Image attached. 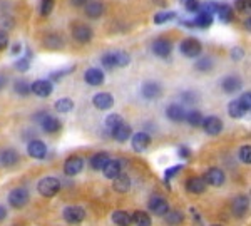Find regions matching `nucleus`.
I'll use <instances>...</instances> for the list:
<instances>
[{
	"instance_id": "22",
	"label": "nucleus",
	"mask_w": 251,
	"mask_h": 226,
	"mask_svg": "<svg viewBox=\"0 0 251 226\" xmlns=\"http://www.w3.org/2000/svg\"><path fill=\"white\" fill-rule=\"evenodd\" d=\"M19 152L15 151L14 148H5L0 151V163L3 164V166L10 168V166H15V164L19 163Z\"/></svg>"
},
{
	"instance_id": "39",
	"label": "nucleus",
	"mask_w": 251,
	"mask_h": 226,
	"mask_svg": "<svg viewBox=\"0 0 251 226\" xmlns=\"http://www.w3.org/2000/svg\"><path fill=\"white\" fill-rule=\"evenodd\" d=\"M214 67V62L211 57H201L196 60V64H194V69L200 71V72H209Z\"/></svg>"
},
{
	"instance_id": "35",
	"label": "nucleus",
	"mask_w": 251,
	"mask_h": 226,
	"mask_svg": "<svg viewBox=\"0 0 251 226\" xmlns=\"http://www.w3.org/2000/svg\"><path fill=\"white\" fill-rule=\"evenodd\" d=\"M131 218H132V225H136V226H151V216L146 211L132 213Z\"/></svg>"
},
{
	"instance_id": "19",
	"label": "nucleus",
	"mask_w": 251,
	"mask_h": 226,
	"mask_svg": "<svg viewBox=\"0 0 251 226\" xmlns=\"http://www.w3.org/2000/svg\"><path fill=\"white\" fill-rule=\"evenodd\" d=\"M84 169V159L80 156H71L64 164V173L67 176H75Z\"/></svg>"
},
{
	"instance_id": "21",
	"label": "nucleus",
	"mask_w": 251,
	"mask_h": 226,
	"mask_svg": "<svg viewBox=\"0 0 251 226\" xmlns=\"http://www.w3.org/2000/svg\"><path fill=\"white\" fill-rule=\"evenodd\" d=\"M213 20H214V15L208 14L204 10H200L196 14V17L191 19V24L193 27H198V29H208V27L213 25Z\"/></svg>"
},
{
	"instance_id": "18",
	"label": "nucleus",
	"mask_w": 251,
	"mask_h": 226,
	"mask_svg": "<svg viewBox=\"0 0 251 226\" xmlns=\"http://www.w3.org/2000/svg\"><path fill=\"white\" fill-rule=\"evenodd\" d=\"M104 79H106V75H104L102 69H99V67H91V69H87L84 72V80L92 87H97V86H100V84H104Z\"/></svg>"
},
{
	"instance_id": "30",
	"label": "nucleus",
	"mask_w": 251,
	"mask_h": 226,
	"mask_svg": "<svg viewBox=\"0 0 251 226\" xmlns=\"http://www.w3.org/2000/svg\"><path fill=\"white\" fill-rule=\"evenodd\" d=\"M203 114H201L198 109H191V111H186V123L189 124L191 127H201L203 124Z\"/></svg>"
},
{
	"instance_id": "49",
	"label": "nucleus",
	"mask_w": 251,
	"mask_h": 226,
	"mask_svg": "<svg viewBox=\"0 0 251 226\" xmlns=\"http://www.w3.org/2000/svg\"><path fill=\"white\" fill-rule=\"evenodd\" d=\"M74 69H75V67H69V69L55 71V72H52V74H50V79H52V80H59V79H62L64 75L71 74V71H74Z\"/></svg>"
},
{
	"instance_id": "43",
	"label": "nucleus",
	"mask_w": 251,
	"mask_h": 226,
	"mask_svg": "<svg viewBox=\"0 0 251 226\" xmlns=\"http://www.w3.org/2000/svg\"><path fill=\"white\" fill-rule=\"evenodd\" d=\"M54 5H55V0H40V15H42V17L50 15Z\"/></svg>"
},
{
	"instance_id": "60",
	"label": "nucleus",
	"mask_w": 251,
	"mask_h": 226,
	"mask_svg": "<svg viewBox=\"0 0 251 226\" xmlns=\"http://www.w3.org/2000/svg\"><path fill=\"white\" fill-rule=\"evenodd\" d=\"M211 226H221V225H211Z\"/></svg>"
},
{
	"instance_id": "4",
	"label": "nucleus",
	"mask_w": 251,
	"mask_h": 226,
	"mask_svg": "<svg viewBox=\"0 0 251 226\" xmlns=\"http://www.w3.org/2000/svg\"><path fill=\"white\" fill-rule=\"evenodd\" d=\"M37 189L44 198H54L60 191V181L52 176L42 177L37 184Z\"/></svg>"
},
{
	"instance_id": "25",
	"label": "nucleus",
	"mask_w": 251,
	"mask_h": 226,
	"mask_svg": "<svg viewBox=\"0 0 251 226\" xmlns=\"http://www.w3.org/2000/svg\"><path fill=\"white\" fill-rule=\"evenodd\" d=\"M111 136L117 141V143H126L127 139H131L132 129H131V126H129V124L123 123V124H119V126H117L116 129H112Z\"/></svg>"
},
{
	"instance_id": "54",
	"label": "nucleus",
	"mask_w": 251,
	"mask_h": 226,
	"mask_svg": "<svg viewBox=\"0 0 251 226\" xmlns=\"http://www.w3.org/2000/svg\"><path fill=\"white\" fill-rule=\"evenodd\" d=\"M177 154H179L181 157H189V154H191V151H189L188 146H181L179 149H177Z\"/></svg>"
},
{
	"instance_id": "48",
	"label": "nucleus",
	"mask_w": 251,
	"mask_h": 226,
	"mask_svg": "<svg viewBox=\"0 0 251 226\" xmlns=\"http://www.w3.org/2000/svg\"><path fill=\"white\" fill-rule=\"evenodd\" d=\"M234 9L238 12H248L250 10V0H234Z\"/></svg>"
},
{
	"instance_id": "6",
	"label": "nucleus",
	"mask_w": 251,
	"mask_h": 226,
	"mask_svg": "<svg viewBox=\"0 0 251 226\" xmlns=\"http://www.w3.org/2000/svg\"><path fill=\"white\" fill-rule=\"evenodd\" d=\"M29 201H30V195L25 188H15V189H12L9 195V204L15 209L24 208Z\"/></svg>"
},
{
	"instance_id": "15",
	"label": "nucleus",
	"mask_w": 251,
	"mask_h": 226,
	"mask_svg": "<svg viewBox=\"0 0 251 226\" xmlns=\"http://www.w3.org/2000/svg\"><path fill=\"white\" fill-rule=\"evenodd\" d=\"M149 211L156 216H164L169 211V204L163 196H152L149 200Z\"/></svg>"
},
{
	"instance_id": "44",
	"label": "nucleus",
	"mask_w": 251,
	"mask_h": 226,
	"mask_svg": "<svg viewBox=\"0 0 251 226\" xmlns=\"http://www.w3.org/2000/svg\"><path fill=\"white\" fill-rule=\"evenodd\" d=\"M240 159H241V163H245V164L251 163V146H250V144H245V146H241V149H240Z\"/></svg>"
},
{
	"instance_id": "32",
	"label": "nucleus",
	"mask_w": 251,
	"mask_h": 226,
	"mask_svg": "<svg viewBox=\"0 0 251 226\" xmlns=\"http://www.w3.org/2000/svg\"><path fill=\"white\" fill-rule=\"evenodd\" d=\"M112 221H114V225H117V226H131L132 225L131 213L114 211V213H112Z\"/></svg>"
},
{
	"instance_id": "2",
	"label": "nucleus",
	"mask_w": 251,
	"mask_h": 226,
	"mask_svg": "<svg viewBox=\"0 0 251 226\" xmlns=\"http://www.w3.org/2000/svg\"><path fill=\"white\" fill-rule=\"evenodd\" d=\"M34 119L37 121V123L40 124V127H42V131L47 132V134H54V132H59L60 127H62L60 121L55 118V116L47 114L46 111L37 112V114L34 116Z\"/></svg>"
},
{
	"instance_id": "47",
	"label": "nucleus",
	"mask_w": 251,
	"mask_h": 226,
	"mask_svg": "<svg viewBox=\"0 0 251 226\" xmlns=\"http://www.w3.org/2000/svg\"><path fill=\"white\" fill-rule=\"evenodd\" d=\"M240 100V104H241V107L245 109L246 112H250V109H251V92H243L241 94V98L238 99Z\"/></svg>"
},
{
	"instance_id": "40",
	"label": "nucleus",
	"mask_w": 251,
	"mask_h": 226,
	"mask_svg": "<svg viewBox=\"0 0 251 226\" xmlns=\"http://www.w3.org/2000/svg\"><path fill=\"white\" fill-rule=\"evenodd\" d=\"M124 123V119H123V116L121 114H109L107 118H106V127L109 129V131H112V129H116L119 124H123Z\"/></svg>"
},
{
	"instance_id": "41",
	"label": "nucleus",
	"mask_w": 251,
	"mask_h": 226,
	"mask_svg": "<svg viewBox=\"0 0 251 226\" xmlns=\"http://www.w3.org/2000/svg\"><path fill=\"white\" fill-rule=\"evenodd\" d=\"M181 3L184 5V9L189 14H198L201 10V2L200 0H181Z\"/></svg>"
},
{
	"instance_id": "1",
	"label": "nucleus",
	"mask_w": 251,
	"mask_h": 226,
	"mask_svg": "<svg viewBox=\"0 0 251 226\" xmlns=\"http://www.w3.org/2000/svg\"><path fill=\"white\" fill-rule=\"evenodd\" d=\"M129 62H131V57H129V54L124 50L106 52V54H102V57H100V64H102V67H106V69H121V67L129 66Z\"/></svg>"
},
{
	"instance_id": "16",
	"label": "nucleus",
	"mask_w": 251,
	"mask_h": 226,
	"mask_svg": "<svg viewBox=\"0 0 251 226\" xmlns=\"http://www.w3.org/2000/svg\"><path fill=\"white\" fill-rule=\"evenodd\" d=\"M92 104L99 111H107V109L114 106V98L109 92H97L94 98H92Z\"/></svg>"
},
{
	"instance_id": "20",
	"label": "nucleus",
	"mask_w": 251,
	"mask_h": 226,
	"mask_svg": "<svg viewBox=\"0 0 251 226\" xmlns=\"http://www.w3.org/2000/svg\"><path fill=\"white\" fill-rule=\"evenodd\" d=\"M203 179L206 184H209V186H221V184L225 183L226 176L220 168H209L208 171H206Z\"/></svg>"
},
{
	"instance_id": "52",
	"label": "nucleus",
	"mask_w": 251,
	"mask_h": 226,
	"mask_svg": "<svg viewBox=\"0 0 251 226\" xmlns=\"http://www.w3.org/2000/svg\"><path fill=\"white\" fill-rule=\"evenodd\" d=\"M243 57H245V50H243L241 47H234V49H231V59L233 60H241Z\"/></svg>"
},
{
	"instance_id": "3",
	"label": "nucleus",
	"mask_w": 251,
	"mask_h": 226,
	"mask_svg": "<svg viewBox=\"0 0 251 226\" xmlns=\"http://www.w3.org/2000/svg\"><path fill=\"white\" fill-rule=\"evenodd\" d=\"M179 52L188 59H198L203 52V44L196 37H186L184 40H181Z\"/></svg>"
},
{
	"instance_id": "57",
	"label": "nucleus",
	"mask_w": 251,
	"mask_h": 226,
	"mask_svg": "<svg viewBox=\"0 0 251 226\" xmlns=\"http://www.w3.org/2000/svg\"><path fill=\"white\" fill-rule=\"evenodd\" d=\"M20 50H22V46L17 42V44H14V47H12V54L14 55H17V54H20Z\"/></svg>"
},
{
	"instance_id": "46",
	"label": "nucleus",
	"mask_w": 251,
	"mask_h": 226,
	"mask_svg": "<svg viewBox=\"0 0 251 226\" xmlns=\"http://www.w3.org/2000/svg\"><path fill=\"white\" fill-rule=\"evenodd\" d=\"M14 67L17 71H20V72H27V71H29V67H30V60L27 57H20L19 60H15Z\"/></svg>"
},
{
	"instance_id": "58",
	"label": "nucleus",
	"mask_w": 251,
	"mask_h": 226,
	"mask_svg": "<svg viewBox=\"0 0 251 226\" xmlns=\"http://www.w3.org/2000/svg\"><path fill=\"white\" fill-rule=\"evenodd\" d=\"M7 216V211H5V208H3V206H0V221H2L3 220V218H5Z\"/></svg>"
},
{
	"instance_id": "38",
	"label": "nucleus",
	"mask_w": 251,
	"mask_h": 226,
	"mask_svg": "<svg viewBox=\"0 0 251 226\" xmlns=\"http://www.w3.org/2000/svg\"><path fill=\"white\" fill-rule=\"evenodd\" d=\"M177 14L174 10H166V12H157V14H154V19H152V22L157 24V25H161V24H166L169 22V20L176 19Z\"/></svg>"
},
{
	"instance_id": "12",
	"label": "nucleus",
	"mask_w": 251,
	"mask_h": 226,
	"mask_svg": "<svg viewBox=\"0 0 251 226\" xmlns=\"http://www.w3.org/2000/svg\"><path fill=\"white\" fill-rule=\"evenodd\" d=\"M131 146L134 149L136 152H143L146 151L149 146H151V136L148 132L141 131V132H136V134L131 136Z\"/></svg>"
},
{
	"instance_id": "17",
	"label": "nucleus",
	"mask_w": 251,
	"mask_h": 226,
	"mask_svg": "<svg viewBox=\"0 0 251 226\" xmlns=\"http://www.w3.org/2000/svg\"><path fill=\"white\" fill-rule=\"evenodd\" d=\"M27 152H29L30 157L34 159H44L47 156V146L46 143H42L40 139H32L29 144H27Z\"/></svg>"
},
{
	"instance_id": "56",
	"label": "nucleus",
	"mask_w": 251,
	"mask_h": 226,
	"mask_svg": "<svg viewBox=\"0 0 251 226\" xmlns=\"http://www.w3.org/2000/svg\"><path fill=\"white\" fill-rule=\"evenodd\" d=\"M7 82H9V79H7V75L0 72V91H2V89L7 86Z\"/></svg>"
},
{
	"instance_id": "11",
	"label": "nucleus",
	"mask_w": 251,
	"mask_h": 226,
	"mask_svg": "<svg viewBox=\"0 0 251 226\" xmlns=\"http://www.w3.org/2000/svg\"><path fill=\"white\" fill-rule=\"evenodd\" d=\"M201 127L204 129V132L208 136H218L223 131V121L218 116H208V118L203 119Z\"/></svg>"
},
{
	"instance_id": "7",
	"label": "nucleus",
	"mask_w": 251,
	"mask_h": 226,
	"mask_svg": "<svg viewBox=\"0 0 251 226\" xmlns=\"http://www.w3.org/2000/svg\"><path fill=\"white\" fill-rule=\"evenodd\" d=\"M151 49H152V54L157 55V57L168 59L169 55H171V52H173V42L169 39L159 37V39H156L154 42H152Z\"/></svg>"
},
{
	"instance_id": "5",
	"label": "nucleus",
	"mask_w": 251,
	"mask_h": 226,
	"mask_svg": "<svg viewBox=\"0 0 251 226\" xmlns=\"http://www.w3.org/2000/svg\"><path fill=\"white\" fill-rule=\"evenodd\" d=\"M141 96L146 100H156L163 96V86L156 80H146L141 86Z\"/></svg>"
},
{
	"instance_id": "10",
	"label": "nucleus",
	"mask_w": 251,
	"mask_h": 226,
	"mask_svg": "<svg viewBox=\"0 0 251 226\" xmlns=\"http://www.w3.org/2000/svg\"><path fill=\"white\" fill-rule=\"evenodd\" d=\"M62 216L69 225H79V223H82L84 218H86V211L80 206H67L62 211Z\"/></svg>"
},
{
	"instance_id": "9",
	"label": "nucleus",
	"mask_w": 251,
	"mask_h": 226,
	"mask_svg": "<svg viewBox=\"0 0 251 226\" xmlns=\"http://www.w3.org/2000/svg\"><path fill=\"white\" fill-rule=\"evenodd\" d=\"M30 92H34L37 98H49V96L54 92V86H52V80L47 79H37L30 84Z\"/></svg>"
},
{
	"instance_id": "36",
	"label": "nucleus",
	"mask_w": 251,
	"mask_h": 226,
	"mask_svg": "<svg viewBox=\"0 0 251 226\" xmlns=\"http://www.w3.org/2000/svg\"><path fill=\"white\" fill-rule=\"evenodd\" d=\"M74 109V100L69 98H60L57 102H55V111L60 112V114H67Z\"/></svg>"
},
{
	"instance_id": "42",
	"label": "nucleus",
	"mask_w": 251,
	"mask_h": 226,
	"mask_svg": "<svg viewBox=\"0 0 251 226\" xmlns=\"http://www.w3.org/2000/svg\"><path fill=\"white\" fill-rule=\"evenodd\" d=\"M166 218V223L168 225H179L183 221V213L181 211H168L164 215Z\"/></svg>"
},
{
	"instance_id": "8",
	"label": "nucleus",
	"mask_w": 251,
	"mask_h": 226,
	"mask_svg": "<svg viewBox=\"0 0 251 226\" xmlns=\"http://www.w3.org/2000/svg\"><path fill=\"white\" fill-rule=\"evenodd\" d=\"M92 35H94V32H92V29L87 24H74L72 25V37H74V40H77L79 44L91 42Z\"/></svg>"
},
{
	"instance_id": "28",
	"label": "nucleus",
	"mask_w": 251,
	"mask_h": 226,
	"mask_svg": "<svg viewBox=\"0 0 251 226\" xmlns=\"http://www.w3.org/2000/svg\"><path fill=\"white\" fill-rule=\"evenodd\" d=\"M109 159H111V157H109L107 152L100 151V152H96V154L89 159V164H91V168L96 169V171H102V168L106 166Z\"/></svg>"
},
{
	"instance_id": "37",
	"label": "nucleus",
	"mask_w": 251,
	"mask_h": 226,
	"mask_svg": "<svg viewBox=\"0 0 251 226\" xmlns=\"http://www.w3.org/2000/svg\"><path fill=\"white\" fill-rule=\"evenodd\" d=\"M14 91H15V94H19V96H22V98H25V96L30 94V84L27 82L25 79H17L14 82Z\"/></svg>"
},
{
	"instance_id": "55",
	"label": "nucleus",
	"mask_w": 251,
	"mask_h": 226,
	"mask_svg": "<svg viewBox=\"0 0 251 226\" xmlns=\"http://www.w3.org/2000/svg\"><path fill=\"white\" fill-rule=\"evenodd\" d=\"M69 2H71L72 7H84L89 2V0H69Z\"/></svg>"
},
{
	"instance_id": "50",
	"label": "nucleus",
	"mask_w": 251,
	"mask_h": 226,
	"mask_svg": "<svg viewBox=\"0 0 251 226\" xmlns=\"http://www.w3.org/2000/svg\"><path fill=\"white\" fill-rule=\"evenodd\" d=\"M181 99H183L184 102L193 104V102H196V100H198V94H196V92H193V91H186V92L181 94Z\"/></svg>"
},
{
	"instance_id": "26",
	"label": "nucleus",
	"mask_w": 251,
	"mask_h": 226,
	"mask_svg": "<svg viewBox=\"0 0 251 226\" xmlns=\"http://www.w3.org/2000/svg\"><path fill=\"white\" fill-rule=\"evenodd\" d=\"M121 169H123V163H121V159H109L106 166L102 168V173L107 179H114V177H117L121 175Z\"/></svg>"
},
{
	"instance_id": "29",
	"label": "nucleus",
	"mask_w": 251,
	"mask_h": 226,
	"mask_svg": "<svg viewBox=\"0 0 251 226\" xmlns=\"http://www.w3.org/2000/svg\"><path fill=\"white\" fill-rule=\"evenodd\" d=\"M216 15L223 24H229L233 20V7L229 5V3H220V7H218V10H216Z\"/></svg>"
},
{
	"instance_id": "24",
	"label": "nucleus",
	"mask_w": 251,
	"mask_h": 226,
	"mask_svg": "<svg viewBox=\"0 0 251 226\" xmlns=\"http://www.w3.org/2000/svg\"><path fill=\"white\" fill-rule=\"evenodd\" d=\"M186 188H188V191L191 193V195H201V193L206 191L208 184L204 183L203 177L193 176V177H189V179L186 181Z\"/></svg>"
},
{
	"instance_id": "34",
	"label": "nucleus",
	"mask_w": 251,
	"mask_h": 226,
	"mask_svg": "<svg viewBox=\"0 0 251 226\" xmlns=\"http://www.w3.org/2000/svg\"><path fill=\"white\" fill-rule=\"evenodd\" d=\"M246 209H248V198L238 196L236 200H233V211L236 216H245Z\"/></svg>"
},
{
	"instance_id": "51",
	"label": "nucleus",
	"mask_w": 251,
	"mask_h": 226,
	"mask_svg": "<svg viewBox=\"0 0 251 226\" xmlns=\"http://www.w3.org/2000/svg\"><path fill=\"white\" fill-rule=\"evenodd\" d=\"M7 47H9V34L0 30V50L7 49Z\"/></svg>"
},
{
	"instance_id": "31",
	"label": "nucleus",
	"mask_w": 251,
	"mask_h": 226,
	"mask_svg": "<svg viewBox=\"0 0 251 226\" xmlns=\"http://www.w3.org/2000/svg\"><path fill=\"white\" fill-rule=\"evenodd\" d=\"M44 46H46L47 49H52V50L62 49L64 39L57 34H49V35H46V39H44Z\"/></svg>"
},
{
	"instance_id": "33",
	"label": "nucleus",
	"mask_w": 251,
	"mask_h": 226,
	"mask_svg": "<svg viewBox=\"0 0 251 226\" xmlns=\"http://www.w3.org/2000/svg\"><path fill=\"white\" fill-rule=\"evenodd\" d=\"M228 114H229V118H233V119H241L243 116L246 114V111L241 107L240 100L234 99L228 104Z\"/></svg>"
},
{
	"instance_id": "27",
	"label": "nucleus",
	"mask_w": 251,
	"mask_h": 226,
	"mask_svg": "<svg viewBox=\"0 0 251 226\" xmlns=\"http://www.w3.org/2000/svg\"><path fill=\"white\" fill-rule=\"evenodd\" d=\"M112 188H114V191L117 193H127L129 189H131V177L121 173L119 176L112 179Z\"/></svg>"
},
{
	"instance_id": "14",
	"label": "nucleus",
	"mask_w": 251,
	"mask_h": 226,
	"mask_svg": "<svg viewBox=\"0 0 251 226\" xmlns=\"http://www.w3.org/2000/svg\"><path fill=\"white\" fill-rule=\"evenodd\" d=\"M166 116H168V119L173 121V123H183L186 119V107L183 104L173 102L166 107Z\"/></svg>"
},
{
	"instance_id": "59",
	"label": "nucleus",
	"mask_w": 251,
	"mask_h": 226,
	"mask_svg": "<svg viewBox=\"0 0 251 226\" xmlns=\"http://www.w3.org/2000/svg\"><path fill=\"white\" fill-rule=\"evenodd\" d=\"M245 27H246V29H248V30L251 29V20H250V17L245 20Z\"/></svg>"
},
{
	"instance_id": "13",
	"label": "nucleus",
	"mask_w": 251,
	"mask_h": 226,
	"mask_svg": "<svg viewBox=\"0 0 251 226\" xmlns=\"http://www.w3.org/2000/svg\"><path fill=\"white\" fill-rule=\"evenodd\" d=\"M243 87V80L240 75H226V77L221 79V89L226 92V94H234Z\"/></svg>"
},
{
	"instance_id": "45",
	"label": "nucleus",
	"mask_w": 251,
	"mask_h": 226,
	"mask_svg": "<svg viewBox=\"0 0 251 226\" xmlns=\"http://www.w3.org/2000/svg\"><path fill=\"white\" fill-rule=\"evenodd\" d=\"M14 25H15V22L10 15H2V17H0V30H3V32L10 30Z\"/></svg>"
},
{
	"instance_id": "23",
	"label": "nucleus",
	"mask_w": 251,
	"mask_h": 226,
	"mask_svg": "<svg viewBox=\"0 0 251 226\" xmlns=\"http://www.w3.org/2000/svg\"><path fill=\"white\" fill-rule=\"evenodd\" d=\"M84 12H86L89 19H99L104 14V3L99 2V0H89L84 5Z\"/></svg>"
},
{
	"instance_id": "53",
	"label": "nucleus",
	"mask_w": 251,
	"mask_h": 226,
	"mask_svg": "<svg viewBox=\"0 0 251 226\" xmlns=\"http://www.w3.org/2000/svg\"><path fill=\"white\" fill-rule=\"evenodd\" d=\"M181 169H183V164H181V166H174V168H171V169H168V171L164 173L166 175V179H171V177L176 175L177 171H181Z\"/></svg>"
}]
</instances>
